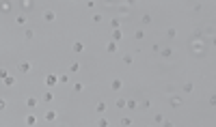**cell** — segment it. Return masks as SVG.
I'll use <instances>...</instances> for the list:
<instances>
[{
  "label": "cell",
  "mask_w": 216,
  "mask_h": 127,
  "mask_svg": "<svg viewBox=\"0 0 216 127\" xmlns=\"http://www.w3.org/2000/svg\"><path fill=\"white\" fill-rule=\"evenodd\" d=\"M26 22H28V17H26V15H17V17H15V24H17V26H24Z\"/></svg>",
  "instance_id": "obj_16"
},
{
  "label": "cell",
  "mask_w": 216,
  "mask_h": 127,
  "mask_svg": "<svg viewBox=\"0 0 216 127\" xmlns=\"http://www.w3.org/2000/svg\"><path fill=\"white\" fill-rule=\"evenodd\" d=\"M80 71V63L74 60V63H69V73H78Z\"/></svg>",
  "instance_id": "obj_12"
},
{
  "label": "cell",
  "mask_w": 216,
  "mask_h": 127,
  "mask_svg": "<svg viewBox=\"0 0 216 127\" xmlns=\"http://www.w3.org/2000/svg\"><path fill=\"white\" fill-rule=\"evenodd\" d=\"M37 106H39V99H37V97H33V95H30V97H26V108L35 110Z\"/></svg>",
  "instance_id": "obj_5"
},
{
  "label": "cell",
  "mask_w": 216,
  "mask_h": 127,
  "mask_svg": "<svg viewBox=\"0 0 216 127\" xmlns=\"http://www.w3.org/2000/svg\"><path fill=\"white\" fill-rule=\"evenodd\" d=\"M132 125V118L130 116H121V127H130Z\"/></svg>",
  "instance_id": "obj_22"
},
{
  "label": "cell",
  "mask_w": 216,
  "mask_h": 127,
  "mask_svg": "<svg viewBox=\"0 0 216 127\" xmlns=\"http://www.w3.org/2000/svg\"><path fill=\"white\" fill-rule=\"evenodd\" d=\"M9 9H11V5H9V2H0V11H2V13H7Z\"/></svg>",
  "instance_id": "obj_26"
},
{
  "label": "cell",
  "mask_w": 216,
  "mask_h": 127,
  "mask_svg": "<svg viewBox=\"0 0 216 127\" xmlns=\"http://www.w3.org/2000/svg\"><path fill=\"white\" fill-rule=\"evenodd\" d=\"M91 22H93V24H100V22H102V15H100V13H95V15L91 17Z\"/></svg>",
  "instance_id": "obj_30"
},
{
  "label": "cell",
  "mask_w": 216,
  "mask_h": 127,
  "mask_svg": "<svg viewBox=\"0 0 216 127\" xmlns=\"http://www.w3.org/2000/svg\"><path fill=\"white\" fill-rule=\"evenodd\" d=\"M24 123H26V127H35V125H37V116H35V114H26Z\"/></svg>",
  "instance_id": "obj_7"
},
{
  "label": "cell",
  "mask_w": 216,
  "mask_h": 127,
  "mask_svg": "<svg viewBox=\"0 0 216 127\" xmlns=\"http://www.w3.org/2000/svg\"><path fill=\"white\" fill-rule=\"evenodd\" d=\"M110 28H112V30H119V28H121V22H119V17H112V19H110Z\"/></svg>",
  "instance_id": "obj_14"
},
{
  "label": "cell",
  "mask_w": 216,
  "mask_h": 127,
  "mask_svg": "<svg viewBox=\"0 0 216 127\" xmlns=\"http://www.w3.org/2000/svg\"><path fill=\"white\" fill-rule=\"evenodd\" d=\"M134 39H136V41L145 39V33H143V30H136V33H134Z\"/></svg>",
  "instance_id": "obj_27"
},
{
  "label": "cell",
  "mask_w": 216,
  "mask_h": 127,
  "mask_svg": "<svg viewBox=\"0 0 216 127\" xmlns=\"http://www.w3.org/2000/svg\"><path fill=\"white\" fill-rule=\"evenodd\" d=\"M143 24H151V15H149V13L143 15Z\"/></svg>",
  "instance_id": "obj_37"
},
{
  "label": "cell",
  "mask_w": 216,
  "mask_h": 127,
  "mask_svg": "<svg viewBox=\"0 0 216 127\" xmlns=\"http://www.w3.org/2000/svg\"><path fill=\"white\" fill-rule=\"evenodd\" d=\"M58 84V75H54V73H50V75H45V86H56Z\"/></svg>",
  "instance_id": "obj_2"
},
{
  "label": "cell",
  "mask_w": 216,
  "mask_h": 127,
  "mask_svg": "<svg viewBox=\"0 0 216 127\" xmlns=\"http://www.w3.org/2000/svg\"><path fill=\"white\" fill-rule=\"evenodd\" d=\"M58 82L61 84H69V75H58Z\"/></svg>",
  "instance_id": "obj_31"
},
{
  "label": "cell",
  "mask_w": 216,
  "mask_h": 127,
  "mask_svg": "<svg viewBox=\"0 0 216 127\" xmlns=\"http://www.w3.org/2000/svg\"><path fill=\"white\" fill-rule=\"evenodd\" d=\"M7 75H9V71H7L5 67H0V80H5V78H7Z\"/></svg>",
  "instance_id": "obj_32"
},
{
  "label": "cell",
  "mask_w": 216,
  "mask_h": 127,
  "mask_svg": "<svg viewBox=\"0 0 216 127\" xmlns=\"http://www.w3.org/2000/svg\"><path fill=\"white\" fill-rule=\"evenodd\" d=\"M162 127H173V123H171V121H164V123H162Z\"/></svg>",
  "instance_id": "obj_40"
},
{
  "label": "cell",
  "mask_w": 216,
  "mask_h": 127,
  "mask_svg": "<svg viewBox=\"0 0 216 127\" xmlns=\"http://www.w3.org/2000/svg\"><path fill=\"white\" fill-rule=\"evenodd\" d=\"M74 91H76V93H82V91H84L82 82H76V84H74Z\"/></svg>",
  "instance_id": "obj_28"
},
{
  "label": "cell",
  "mask_w": 216,
  "mask_h": 127,
  "mask_svg": "<svg viewBox=\"0 0 216 127\" xmlns=\"http://www.w3.org/2000/svg\"><path fill=\"white\" fill-rule=\"evenodd\" d=\"M117 50H119V43H115V41H108V43H106V52H108V54H115Z\"/></svg>",
  "instance_id": "obj_9"
},
{
  "label": "cell",
  "mask_w": 216,
  "mask_h": 127,
  "mask_svg": "<svg viewBox=\"0 0 216 127\" xmlns=\"http://www.w3.org/2000/svg\"><path fill=\"white\" fill-rule=\"evenodd\" d=\"M115 106H117L119 110H126V99H123V97H119V99L115 101Z\"/></svg>",
  "instance_id": "obj_17"
},
{
  "label": "cell",
  "mask_w": 216,
  "mask_h": 127,
  "mask_svg": "<svg viewBox=\"0 0 216 127\" xmlns=\"http://www.w3.org/2000/svg\"><path fill=\"white\" fill-rule=\"evenodd\" d=\"M110 88H112V91H121V88H123V80H121V78H112V80H110Z\"/></svg>",
  "instance_id": "obj_4"
},
{
  "label": "cell",
  "mask_w": 216,
  "mask_h": 127,
  "mask_svg": "<svg viewBox=\"0 0 216 127\" xmlns=\"http://www.w3.org/2000/svg\"><path fill=\"white\" fill-rule=\"evenodd\" d=\"M95 110H97L100 114H104V112L108 110V106H106V101H100V104H97V106H95Z\"/></svg>",
  "instance_id": "obj_15"
},
{
  "label": "cell",
  "mask_w": 216,
  "mask_h": 127,
  "mask_svg": "<svg viewBox=\"0 0 216 127\" xmlns=\"http://www.w3.org/2000/svg\"><path fill=\"white\" fill-rule=\"evenodd\" d=\"M160 56H162V58H171V56H173V50H171V47L160 50Z\"/></svg>",
  "instance_id": "obj_13"
},
{
  "label": "cell",
  "mask_w": 216,
  "mask_h": 127,
  "mask_svg": "<svg viewBox=\"0 0 216 127\" xmlns=\"http://www.w3.org/2000/svg\"><path fill=\"white\" fill-rule=\"evenodd\" d=\"M56 116H58V112H56V110H45V121H48V123L56 121Z\"/></svg>",
  "instance_id": "obj_8"
},
{
  "label": "cell",
  "mask_w": 216,
  "mask_h": 127,
  "mask_svg": "<svg viewBox=\"0 0 216 127\" xmlns=\"http://www.w3.org/2000/svg\"><path fill=\"white\" fill-rule=\"evenodd\" d=\"M123 63H126V65H132V63H134V56H132V54H126V56H123Z\"/></svg>",
  "instance_id": "obj_24"
},
{
  "label": "cell",
  "mask_w": 216,
  "mask_h": 127,
  "mask_svg": "<svg viewBox=\"0 0 216 127\" xmlns=\"http://www.w3.org/2000/svg\"><path fill=\"white\" fill-rule=\"evenodd\" d=\"M19 7H22V9H33V5L28 2V0H24V2H19Z\"/></svg>",
  "instance_id": "obj_35"
},
{
  "label": "cell",
  "mask_w": 216,
  "mask_h": 127,
  "mask_svg": "<svg viewBox=\"0 0 216 127\" xmlns=\"http://www.w3.org/2000/svg\"><path fill=\"white\" fill-rule=\"evenodd\" d=\"M193 88H195L193 82H186V84H184V93H193Z\"/></svg>",
  "instance_id": "obj_25"
},
{
  "label": "cell",
  "mask_w": 216,
  "mask_h": 127,
  "mask_svg": "<svg viewBox=\"0 0 216 127\" xmlns=\"http://www.w3.org/2000/svg\"><path fill=\"white\" fill-rule=\"evenodd\" d=\"M128 13H130L128 7H119V15H128Z\"/></svg>",
  "instance_id": "obj_36"
},
{
  "label": "cell",
  "mask_w": 216,
  "mask_h": 127,
  "mask_svg": "<svg viewBox=\"0 0 216 127\" xmlns=\"http://www.w3.org/2000/svg\"><path fill=\"white\" fill-rule=\"evenodd\" d=\"M5 108H7V99L0 97V110H5Z\"/></svg>",
  "instance_id": "obj_38"
},
{
  "label": "cell",
  "mask_w": 216,
  "mask_h": 127,
  "mask_svg": "<svg viewBox=\"0 0 216 127\" xmlns=\"http://www.w3.org/2000/svg\"><path fill=\"white\" fill-rule=\"evenodd\" d=\"M112 41L119 43V41H123V30L119 28V30H112Z\"/></svg>",
  "instance_id": "obj_10"
},
{
  "label": "cell",
  "mask_w": 216,
  "mask_h": 127,
  "mask_svg": "<svg viewBox=\"0 0 216 127\" xmlns=\"http://www.w3.org/2000/svg\"><path fill=\"white\" fill-rule=\"evenodd\" d=\"M149 127H151V125H149Z\"/></svg>",
  "instance_id": "obj_41"
},
{
  "label": "cell",
  "mask_w": 216,
  "mask_h": 127,
  "mask_svg": "<svg viewBox=\"0 0 216 127\" xmlns=\"http://www.w3.org/2000/svg\"><path fill=\"white\" fill-rule=\"evenodd\" d=\"M136 106H138V104H136L134 99H128V101H126V108H128V110H136Z\"/></svg>",
  "instance_id": "obj_20"
},
{
  "label": "cell",
  "mask_w": 216,
  "mask_h": 127,
  "mask_svg": "<svg viewBox=\"0 0 216 127\" xmlns=\"http://www.w3.org/2000/svg\"><path fill=\"white\" fill-rule=\"evenodd\" d=\"M52 99H54V93H52V91H48V93L43 95V101H45V104H52Z\"/></svg>",
  "instance_id": "obj_19"
},
{
  "label": "cell",
  "mask_w": 216,
  "mask_h": 127,
  "mask_svg": "<svg viewBox=\"0 0 216 127\" xmlns=\"http://www.w3.org/2000/svg\"><path fill=\"white\" fill-rule=\"evenodd\" d=\"M17 71L26 75V73H30V71H33V65H30L28 60H22V63H17Z\"/></svg>",
  "instance_id": "obj_1"
},
{
  "label": "cell",
  "mask_w": 216,
  "mask_h": 127,
  "mask_svg": "<svg viewBox=\"0 0 216 127\" xmlns=\"http://www.w3.org/2000/svg\"><path fill=\"white\" fill-rule=\"evenodd\" d=\"M156 123H164V116L162 114H156Z\"/></svg>",
  "instance_id": "obj_39"
},
{
  "label": "cell",
  "mask_w": 216,
  "mask_h": 127,
  "mask_svg": "<svg viewBox=\"0 0 216 127\" xmlns=\"http://www.w3.org/2000/svg\"><path fill=\"white\" fill-rule=\"evenodd\" d=\"M97 127H110V123H108V118H100V123H97Z\"/></svg>",
  "instance_id": "obj_29"
},
{
  "label": "cell",
  "mask_w": 216,
  "mask_h": 127,
  "mask_svg": "<svg viewBox=\"0 0 216 127\" xmlns=\"http://www.w3.org/2000/svg\"><path fill=\"white\" fill-rule=\"evenodd\" d=\"M24 39H26V41H33V39H35V30H30V28H28L26 33H24Z\"/></svg>",
  "instance_id": "obj_21"
},
{
  "label": "cell",
  "mask_w": 216,
  "mask_h": 127,
  "mask_svg": "<svg viewBox=\"0 0 216 127\" xmlns=\"http://www.w3.org/2000/svg\"><path fill=\"white\" fill-rule=\"evenodd\" d=\"M43 19H45V22H54V19H56V13H54L52 9H45V11H43Z\"/></svg>",
  "instance_id": "obj_6"
},
{
  "label": "cell",
  "mask_w": 216,
  "mask_h": 127,
  "mask_svg": "<svg viewBox=\"0 0 216 127\" xmlns=\"http://www.w3.org/2000/svg\"><path fill=\"white\" fill-rule=\"evenodd\" d=\"M2 82H5V86H13V84H15V75H7Z\"/></svg>",
  "instance_id": "obj_18"
},
{
  "label": "cell",
  "mask_w": 216,
  "mask_h": 127,
  "mask_svg": "<svg viewBox=\"0 0 216 127\" xmlns=\"http://www.w3.org/2000/svg\"><path fill=\"white\" fill-rule=\"evenodd\" d=\"M193 50H195V52H201V50H203V43H201V41H195V43H193Z\"/></svg>",
  "instance_id": "obj_23"
},
{
  "label": "cell",
  "mask_w": 216,
  "mask_h": 127,
  "mask_svg": "<svg viewBox=\"0 0 216 127\" xmlns=\"http://www.w3.org/2000/svg\"><path fill=\"white\" fill-rule=\"evenodd\" d=\"M140 106L145 108V110H149V108H151V101H149V99H143V104H140Z\"/></svg>",
  "instance_id": "obj_34"
},
{
  "label": "cell",
  "mask_w": 216,
  "mask_h": 127,
  "mask_svg": "<svg viewBox=\"0 0 216 127\" xmlns=\"http://www.w3.org/2000/svg\"><path fill=\"white\" fill-rule=\"evenodd\" d=\"M182 104H184V99H182V97H177V95L171 97V106H173V108H179Z\"/></svg>",
  "instance_id": "obj_11"
},
{
  "label": "cell",
  "mask_w": 216,
  "mask_h": 127,
  "mask_svg": "<svg viewBox=\"0 0 216 127\" xmlns=\"http://www.w3.org/2000/svg\"><path fill=\"white\" fill-rule=\"evenodd\" d=\"M166 35H169L171 39H175V37H177V30H175V28H169V30H166Z\"/></svg>",
  "instance_id": "obj_33"
},
{
  "label": "cell",
  "mask_w": 216,
  "mask_h": 127,
  "mask_svg": "<svg viewBox=\"0 0 216 127\" xmlns=\"http://www.w3.org/2000/svg\"><path fill=\"white\" fill-rule=\"evenodd\" d=\"M71 52H74V54H82L84 52V43L82 41H74V43H71Z\"/></svg>",
  "instance_id": "obj_3"
}]
</instances>
